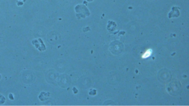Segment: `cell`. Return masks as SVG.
<instances>
[{
  "mask_svg": "<svg viewBox=\"0 0 189 106\" xmlns=\"http://www.w3.org/2000/svg\"><path fill=\"white\" fill-rule=\"evenodd\" d=\"M152 50H151V49H148V50L145 52V53H144L143 55H142V58H146L147 57H149L150 56V55H152Z\"/></svg>",
  "mask_w": 189,
  "mask_h": 106,
  "instance_id": "1",
  "label": "cell"
}]
</instances>
